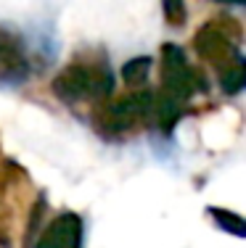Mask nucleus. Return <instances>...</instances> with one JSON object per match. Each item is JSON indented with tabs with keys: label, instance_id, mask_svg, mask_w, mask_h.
<instances>
[{
	"label": "nucleus",
	"instance_id": "nucleus-9",
	"mask_svg": "<svg viewBox=\"0 0 246 248\" xmlns=\"http://www.w3.org/2000/svg\"><path fill=\"white\" fill-rule=\"evenodd\" d=\"M230 3H244V0H230Z\"/></svg>",
	"mask_w": 246,
	"mask_h": 248
},
{
	"label": "nucleus",
	"instance_id": "nucleus-3",
	"mask_svg": "<svg viewBox=\"0 0 246 248\" xmlns=\"http://www.w3.org/2000/svg\"><path fill=\"white\" fill-rule=\"evenodd\" d=\"M82 246V219L72 211L56 217L45 230L37 248H80Z\"/></svg>",
	"mask_w": 246,
	"mask_h": 248
},
{
	"label": "nucleus",
	"instance_id": "nucleus-4",
	"mask_svg": "<svg viewBox=\"0 0 246 248\" xmlns=\"http://www.w3.org/2000/svg\"><path fill=\"white\" fill-rule=\"evenodd\" d=\"M196 48L201 56L212 58V61H220V58H228L233 53L230 48V37L225 32H220L217 24H209L207 29L196 34Z\"/></svg>",
	"mask_w": 246,
	"mask_h": 248
},
{
	"label": "nucleus",
	"instance_id": "nucleus-6",
	"mask_svg": "<svg viewBox=\"0 0 246 248\" xmlns=\"http://www.w3.org/2000/svg\"><path fill=\"white\" fill-rule=\"evenodd\" d=\"M209 214L214 217V222H217L220 227H225V230H230L233 235L244 238V219H241V217L230 214V211H225V214H222L220 209H209Z\"/></svg>",
	"mask_w": 246,
	"mask_h": 248
},
{
	"label": "nucleus",
	"instance_id": "nucleus-2",
	"mask_svg": "<svg viewBox=\"0 0 246 248\" xmlns=\"http://www.w3.org/2000/svg\"><path fill=\"white\" fill-rule=\"evenodd\" d=\"M29 74V63L24 56L19 37L8 29H0V79L5 82H21Z\"/></svg>",
	"mask_w": 246,
	"mask_h": 248
},
{
	"label": "nucleus",
	"instance_id": "nucleus-7",
	"mask_svg": "<svg viewBox=\"0 0 246 248\" xmlns=\"http://www.w3.org/2000/svg\"><path fill=\"white\" fill-rule=\"evenodd\" d=\"M244 87V66H241V61L236 63V66H230L225 74H222V90L225 93H238Z\"/></svg>",
	"mask_w": 246,
	"mask_h": 248
},
{
	"label": "nucleus",
	"instance_id": "nucleus-8",
	"mask_svg": "<svg viewBox=\"0 0 246 248\" xmlns=\"http://www.w3.org/2000/svg\"><path fill=\"white\" fill-rule=\"evenodd\" d=\"M162 8H164V16L172 27H180L185 24V3L183 0H162Z\"/></svg>",
	"mask_w": 246,
	"mask_h": 248
},
{
	"label": "nucleus",
	"instance_id": "nucleus-5",
	"mask_svg": "<svg viewBox=\"0 0 246 248\" xmlns=\"http://www.w3.org/2000/svg\"><path fill=\"white\" fill-rule=\"evenodd\" d=\"M148 69H151V58H132L122 66V77H125L127 85H143L146 77H148Z\"/></svg>",
	"mask_w": 246,
	"mask_h": 248
},
{
	"label": "nucleus",
	"instance_id": "nucleus-1",
	"mask_svg": "<svg viewBox=\"0 0 246 248\" xmlns=\"http://www.w3.org/2000/svg\"><path fill=\"white\" fill-rule=\"evenodd\" d=\"M114 87V77L106 66H85L74 61L53 82V93L64 103H77L82 98H103Z\"/></svg>",
	"mask_w": 246,
	"mask_h": 248
}]
</instances>
